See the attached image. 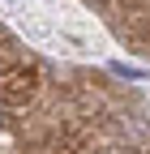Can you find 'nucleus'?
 <instances>
[]
</instances>
